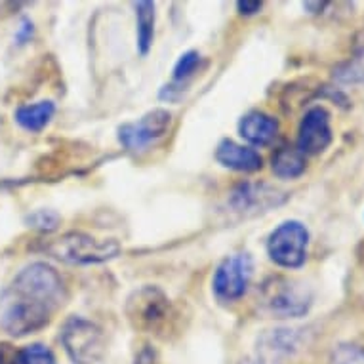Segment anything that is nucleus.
Instances as JSON below:
<instances>
[{
  "label": "nucleus",
  "mask_w": 364,
  "mask_h": 364,
  "mask_svg": "<svg viewBox=\"0 0 364 364\" xmlns=\"http://www.w3.org/2000/svg\"><path fill=\"white\" fill-rule=\"evenodd\" d=\"M65 299L61 277L46 263H31L0 296V330L14 338L38 332Z\"/></svg>",
  "instance_id": "1"
},
{
  "label": "nucleus",
  "mask_w": 364,
  "mask_h": 364,
  "mask_svg": "<svg viewBox=\"0 0 364 364\" xmlns=\"http://www.w3.org/2000/svg\"><path fill=\"white\" fill-rule=\"evenodd\" d=\"M117 240H100L84 233H67L44 245V252L67 263H102L119 254Z\"/></svg>",
  "instance_id": "2"
},
{
  "label": "nucleus",
  "mask_w": 364,
  "mask_h": 364,
  "mask_svg": "<svg viewBox=\"0 0 364 364\" xmlns=\"http://www.w3.org/2000/svg\"><path fill=\"white\" fill-rule=\"evenodd\" d=\"M259 301L269 315L277 318H298L309 311L311 294L305 284L284 277H273L263 282Z\"/></svg>",
  "instance_id": "3"
},
{
  "label": "nucleus",
  "mask_w": 364,
  "mask_h": 364,
  "mask_svg": "<svg viewBox=\"0 0 364 364\" xmlns=\"http://www.w3.org/2000/svg\"><path fill=\"white\" fill-rule=\"evenodd\" d=\"M60 338L73 364H96L105 353L102 328L80 316H73L63 324Z\"/></svg>",
  "instance_id": "4"
},
{
  "label": "nucleus",
  "mask_w": 364,
  "mask_h": 364,
  "mask_svg": "<svg viewBox=\"0 0 364 364\" xmlns=\"http://www.w3.org/2000/svg\"><path fill=\"white\" fill-rule=\"evenodd\" d=\"M309 231L299 221H284L271 233L267 252L271 259L287 269L301 267L307 259Z\"/></svg>",
  "instance_id": "5"
},
{
  "label": "nucleus",
  "mask_w": 364,
  "mask_h": 364,
  "mask_svg": "<svg viewBox=\"0 0 364 364\" xmlns=\"http://www.w3.org/2000/svg\"><path fill=\"white\" fill-rule=\"evenodd\" d=\"M128 316L138 328L156 332L170 323L173 309L159 288L145 287L128 299Z\"/></svg>",
  "instance_id": "6"
},
{
  "label": "nucleus",
  "mask_w": 364,
  "mask_h": 364,
  "mask_svg": "<svg viewBox=\"0 0 364 364\" xmlns=\"http://www.w3.org/2000/svg\"><path fill=\"white\" fill-rule=\"evenodd\" d=\"M252 257L248 254H237L221 262L214 275V292L223 301L239 299L248 288L252 279Z\"/></svg>",
  "instance_id": "7"
},
{
  "label": "nucleus",
  "mask_w": 364,
  "mask_h": 364,
  "mask_svg": "<svg viewBox=\"0 0 364 364\" xmlns=\"http://www.w3.org/2000/svg\"><path fill=\"white\" fill-rule=\"evenodd\" d=\"M332 144L330 113L324 107H311L298 130V147L304 155H321Z\"/></svg>",
  "instance_id": "8"
},
{
  "label": "nucleus",
  "mask_w": 364,
  "mask_h": 364,
  "mask_svg": "<svg viewBox=\"0 0 364 364\" xmlns=\"http://www.w3.org/2000/svg\"><path fill=\"white\" fill-rule=\"evenodd\" d=\"M170 120H172V117L168 111H162V109L151 111L145 117H141L138 122L124 124L120 128V144L132 151L144 149L166 134Z\"/></svg>",
  "instance_id": "9"
},
{
  "label": "nucleus",
  "mask_w": 364,
  "mask_h": 364,
  "mask_svg": "<svg viewBox=\"0 0 364 364\" xmlns=\"http://www.w3.org/2000/svg\"><path fill=\"white\" fill-rule=\"evenodd\" d=\"M299 351V336L296 330H269L257 341L252 364H292Z\"/></svg>",
  "instance_id": "10"
},
{
  "label": "nucleus",
  "mask_w": 364,
  "mask_h": 364,
  "mask_svg": "<svg viewBox=\"0 0 364 364\" xmlns=\"http://www.w3.org/2000/svg\"><path fill=\"white\" fill-rule=\"evenodd\" d=\"M215 159L221 166L231 168L237 172H256L262 168V156L256 151L245 145H239L231 139H223L218 149H215Z\"/></svg>",
  "instance_id": "11"
},
{
  "label": "nucleus",
  "mask_w": 364,
  "mask_h": 364,
  "mask_svg": "<svg viewBox=\"0 0 364 364\" xmlns=\"http://www.w3.org/2000/svg\"><path fill=\"white\" fill-rule=\"evenodd\" d=\"M240 136L250 141L252 145H269L273 139L277 138L279 134V122H277L273 117H269L265 113H259V111H252L240 120L239 124Z\"/></svg>",
  "instance_id": "12"
},
{
  "label": "nucleus",
  "mask_w": 364,
  "mask_h": 364,
  "mask_svg": "<svg viewBox=\"0 0 364 364\" xmlns=\"http://www.w3.org/2000/svg\"><path fill=\"white\" fill-rule=\"evenodd\" d=\"M282 197L267 186H240L233 193V206L240 212H262L281 203Z\"/></svg>",
  "instance_id": "13"
},
{
  "label": "nucleus",
  "mask_w": 364,
  "mask_h": 364,
  "mask_svg": "<svg viewBox=\"0 0 364 364\" xmlns=\"http://www.w3.org/2000/svg\"><path fill=\"white\" fill-rule=\"evenodd\" d=\"M307 168L305 155L298 147H282L273 156V172L282 179H294L301 176Z\"/></svg>",
  "instance_id": "14"
},
{
  "label": "nucleus",
  "mask_w": 364,
  "mask_h": 364,
  "mask_svg": "<svg viewBox=\"0 0 364 364\" xmlns=\"http://www.w3.org/2000/svg\"><path fill=\"white\" fill-rule=\"evenodd\" d=\"M55 113L52 102H38L33 105H23L16 111V120L21 128L29 132H38L48 124Z\"/></svg>",
  "instance_id": "15"
},
{
  "label": "nucleus",
  "mask_w": 364,
  "mask_h": 364,
  "mask_svg": "<svg viewBox=\"0 0 364 364\" xmlns=\"http://www.w3.org/2000/svg\"><path fill=\"white\" fill-rule=\"evenodd\" d=\"M136 18H138V48L141 54H147L155 36V4L138 2Z\"/></svg>",
  "instance_id": "16"
},
{
  "label": "nucleus",
  "mask_w": 364,
  "mask_h": 364,
  "mask_svg": "<svg viewBox=\"0 0 364 364\" xmlns=\"http://www.w3.org/2000/svg\"><path fill=\"white\" fill-rule=\"evenodd\" d=\"M14 364H55V355L50 347L42 343H31L16 351Z\"/></svg>",
  "instance_id": "17"
},
{
  "label": "nucleus",
  "mask_w": 364,
  "mask_h": 364,
  "mask_svg": "<svg viewBox=\"0 0 364 364\" xmlns=\"http://www.w3.org/2000/svg\"><path fill=\"white\" fill-rule=\"evenodd\" d=\"M330 364H364V346L340 343L330 353Z\"/></svg>",
  "instance_id": "18"
},
{
  "label": "nucleus",
  "mask_w": 364,
  "mask_h": 364,
  "mask_svg": "<svg viewBox=\"0 0 364 364\" xmlns=\"http://www.w3.org/2000/svg\"><path fill=\"white\" fill-rule=\"evenodd\" d=\"M198 61H200V55L197 52H187V54L181 55L173 67V80H183V78L191 77L198 67Z\"/></svg>",
  "instance_id": "19"
},
{
  "label": "nucleus",
  "mask_w": 364,
  "mask_h": 364,
  "mask_svg": "<svg viewBox=\"0 0 364 364\" xmlns=\"http://www.w3.org/2000/svg\"><path fill=\"white\" fill-rule=\"evenodd\" d=\"M338 77L343 82H364V46L357 54V58L347 65L346 71L340 73Z\"/></svg>",
  "instance_id": "20"
},
{
  "label": "nucleus",
  "mask_w": 364,
  "mask_h": 364,
  "mask_svg": "<svg viewBox=\"0 0 364 364\" xmlns=\"http://www.w3.org/2000/svg\"><path fill=\"white\" fill-rule=\"evenodd\" d=\"M136 364H159V357H156L155 349H151L149 346L139 351L136 357Z\"/></svg>",
  "instance_id": "21"
},
{
  "label": "nucleus",
  "mask_w": 364,
  "mask_h": 364,
  "mask_svg": "<svg viewBox=\"0 0 364 364\" xmlns=\"http://www.w3.org/2000/svg\"><path fill=\"white\" fill-rule=\"evenodd\" d=\"M237 6H239L240 14L252 16V14H256L262 10V2H248V0H245V2H239Z\"/></svg>",
  "instance_id": "22"
},
{
  "label": "nucleus",
  "mask_w": 364,
  "mask_h": 364,
  "mask_svg": "<svg viewBox=\"0 0 364 364\" xmlns=\"http://www.w3.org/2000/svg\"><path fill=\"white\" fill-rule=\"evenodd\" d=\"M16 351L10 346H0V364H14Z\"/></svg>",
  "instance_id": "23"
}]
</instances>
